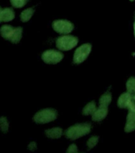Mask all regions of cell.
Returning a JSON list of instances; mask_svg holds the SVG:
<instances>
[{
  "label": "cell",
  "instance_id": "cell-1",
  "mask_svg": "<svg viewBox=\"0 0 135 153\" xmlns=\"http://www.w3.org/2000/svg\"><path fill=\"white\" fill-rule=\"evenodd\" d=\"M91 131V125L88 123L76 124L72 126L69 127L66 131H64V136L70 140H76L88 135Z\"/></svg>",
  "mask_w": 135,
  "mask_h": 153
},
{
  "label": "cell",
  "instance_id": "cell-22",
  "mask_svg": "<svg viewBox=\"0 0 135 153\" xmlns=\"http://www.w3.org/2000/svg\"><path fill=\"white\" fill-rule=\"evenodd\" d=\"M67 153H77L78 152V148L77 146L75 143H72L71 145H69V147L67 149Z\"/></svg>",
  "mask_w": 135,
  "mask_h": 153
},
{
  "label": "cell",
  "instance_id": "cell-24",
  "mask_svg": "<svg viewBox=\"0 0 135 153\" xmlns=\"http://www.w3.org/2000/svg\"><path fill=\"white\" fill-rule=\"evenodd\" d=\"M134 38H135V13H134Z\"/></svg>",
  "mask_w": 135,
  "mask_h": 153
},
{
  "label": "cell",
  "instance_id": "cell-18",
  "mask_svg": "<svg viewBox=\"0 0 135 153\" xmlns=\"http://www.w3.org/2000/svg\"><path fill=\"white\" fill-rule=\"evenodd\" d=\"M0 128L3 132H7L9 130V122L6 117H0Z\"/></svg>",
  "mask_w": 135,
  "mask_h": 153
},
{
  "label": "cell",
  "instance_id": "cell-17",
  "mask_svg": "<svg viewBox=\"0 0 135 153\" xmlns=\"http://www.w3.org/2000/svg\"><path fill=\"white\" fill-rule=\"evenodd\" d=\"M126 90L131 95L135 94V76H131L127 80L126 84Z\"/></svg>",
  "mask_w": 135,
  "mask_h": 153
},
{
  "label": "cell",
  "instance_id": "cell-16",
  "mask_svg": "<svg viewBox=\"0 0 135 153\" xmlns=\"http://www.w3.org/2000/svg\"><path fill=\"white\" fill-rule=\"evenodd\" d=\"M33 13H34V9L33 8H27V9L24 10L23 11L21 12V21L23 22H28L30 19L32 18Z\"/></svg>",
  "mask_w": 135,
  "mask_h": 153
},
{
  "label": "cell",
  "instance_id": "cell-7",
  "mask_svg": "<svg viewBox=\"0 0 135 153\" xmlns=\"http://www.w3.org/2000/svg\"><path fill=\"white\" fill-rule=\"evenodd\" d=\"M135 130V112L128 110V114L126 117V122L125 125V131L131 132Z\"/></svg>",
  "mask_w": 135,
  "mask_h": 153
},
{
  "label": "cell",
  "instance_id": "cell-21",
  "mask_svg": "<svg viewBox=\"0 0 135 153\" xmlns=\"http://www.w3.org/2000/svg\"><path fill=\"white\" fill-rule=\"evenodd\" d=\"M127 109L131 110V111L135 112V94L131 95L130 101H129V105H128Z\"/></svg>",
  "mask_w": 135,
  "mask_h": 153
},
{
  "label": "cell",
  "instance_id": "cell-25",
  "mask_svg": "<svg viewBox=\"0 0 135 153\" xmlns=\"http://www.w3.org/2000/svg\"><path fill=\"white\" fill-rule=\"evenodd\" d=\"M2 9L0 7V22H2Z\"/></svg>",
  "mask_w": 135,
  "mask_h": 153
},
{
  "label": "cell",
  "instance_id": "cell-26",
  "mask_svg": "<svg viewBox=\"0 0 135 153\" xmlns=\"http://www.w3.org/2000/svg\"><path fill=\"white\" fill-rule=\"evenodd\" d=\"M131 2H134V1H135V0H130Z\"/></svg>",
  "mask_w": 135,
  "mask_h": 153
},
{
  "label": "cell",
  "instance_id": "cell-19",
  "mask_svg": "<svg viewBox=\"0 0 135 153\" xmlns=\"http://www.w3.org/2000/svg\"><path fill=\"white\" fill-rule=\"evenodd\" d=\"M99 140H100V137L97 136H91V138L88 139V142H87V145L88 147V149H91L95 147L96 144L99 142Z\"/></svg>",
  "mask_w": 135,
  "mask_h": 153
},
{
  "label": "cell",
  "instance_id": "cell-4",
  "mask_svg": "<svg viewBox=\"0 0 135 153\" xmlns=\"http://www.w3.org/2000/svg\"><path fill=\"white\" fill-rule=\"evenodd\" d=\"M92 45L90 43H85L79 46L76 50L73 55V63L74 64H80L85 61L90 54L91 51Z\"/></svg>",
  "mask_w": 135,
  "mask_h": 153
},
{
  "label": "cell",
  "instance_id": "cell-10",
  "mask_svg": "<svg viewBox=\"0 0 135 153\" xmlns=\"http://www.w3.org/2000/svg\"><path fill=\"white\" fill-rule=\"evenodd\" d=\"M131 97V94L129 93L128 92L122 93L118 99V106H119V108H127Z\"/></svg>",
  "mask_w": 135,
  "mask_h": 153
},
{
  "label": "cell",
  "instance_id": "cell-13",
  "mask_svg": "<svg viewBox=\"0 0 135 153\" xmlns=\"http://www.w3.org/2000/svg\"><path fill=\"white\" fill-rule=\"evenodd\" d=\"M14 12L10 8H4L2 10V21L10 22L14 19Z\"/></svg>",
  "mask_w": 135,
  "mask_h": 153
},
{
  "label": "cell",
  "instance_id": "cell-5",
  "mask_svg": "<svg viewBox=\"0 0 135 153\" xmlns=\"http://www.w3.org/2000/svg\"><path fill=\"white\" fill-rule=\"evenodd\" d=\"M52 29L60 34H69L74 30V25L68 20H55L52 24Z\"/></svg>",
  "mask_w": 135,
  "mask_h": 153
},
{
  "label": "cell",
  "instance_id": "cell-2",
  "mask_svg": "<svg viewBox=\"0 0 135 153\" xmlns=\"http://www.w3.org/2000/svg\"><path fill=\"white\" fill-rule=\"evenodd\" d=\"M78 42V38H76L75 36L63 34L59 38H57L56 40V45L58 50L61 51H68L76 46Z\"/></svg>",
  "mask_w": 135,
  "mask_h": 153
},
{
  "label": "cell",
  "instance_id": "cell-9",
  "mask_svg": "<svg viewBox=\"0 0 135 153\" xmlns=\"http://www.w3.org/2000/svg\"><path fill=\"white\" fill-rule=\"evenodd\" d=\"M45 135L50 139H59L63 135V129L61 128H59V127L47 129L45 131Z\"/></svg>",
  "mask_w": 135,
  "mask_h": 153
},
{
  "label": "cell",
  "instance_id": "cell-11",
  "mask_svg": "<svg viewBox=\"0 0 135 153\" xmlns=\"http://www.w3.org/2000/svg\"><path fill=\"white\" fill-rule=\"evenodd\" d=\"M14 28L13 26H9V25H4L0 29V33H1L2 38H4L5 39H7V40H10V38H11L12 34L14 33Z\"/></svg>",
  "mask_w": 135,
  "mask_h": 153
},
{
  "label": "cell",
  "instance_id": "cell-12",
  "mask_svg": "<svg viewBox=\"0 0 135 153\" xmlns=\"http://www.w3.org/2000/svg\"><path fill=\"white\" fill-rule=\"evenodd\" d=\"M112 100V95L110 92L103 93L100 98V107L107 108L109 106Z\"/></svg>",
  "mask_w": 135,
  "mask_h": 153
},
{
  "label": "cell",
  "instance_id": "cell-8",
  "mask_svg": "<svg viewBox=\"0 0 135 153\" xmlns=\"http://www.w3.org/2000/svg\"><path fill=\"white\" fill-rule=\"evenodd\" d=\"M107 113H108V108L105 107H100L96 108V110L95 111V112L91 115V117H92V120L94 121H101L103 119L106 118V117L107 116Z\"/></svg>",
  "mask_w": 135,
  "mask_h": 153
},
{
  "label": "cell",
  "instance_id": "cell-3",
  "mask_svg": "<svg viewBox=\"0 0 135 153\" xmlns=\"http://www.w3.org/2000/svg\"><path fill=\"white\" fill-rule=\"evenodd\" d=\"M58 113L53 108H44L34 115L33 121L37 124H47L57 119Z\"/></svg>",
  "mask_w": 135,
  "mask_h": 153
},
{
  "label": "cell",
  "instance_id": "cell-23",
  "mask_svg": "<svg viewBox=\"0 0 135 153\" xmlns=\"http://www.w3.org/2000/svg\"><path fill=\"white\" fill-rule=\"evenodd\" d=\"M28 149L30 151H35L37 149V143L35 142H31L28 145Z\"/></svg>",
  "mask_w": 135,
  "mask_h": 153
},
{
  "label": "cell",
  "instance_id": "cell-15",
  "mask_svg": "<svg viewBox=\"0 0 135 153\" xmlns=\"http://www.w3.org/2000/svg\"><path fill=\"white\" fill-rule=\"evenodd\" d=\"M22 36V29L21 27H16L14 28V33L12 34L11 38H10V40L12 43H18L20 42Z\"/></svg>",
  "mask_w": 135,
  "mask_h": 153
},
{
  "label": "cell",
  "instance_id": "cell-20",
  "mask_svg": "<svg viewBox=\"0 0 135 153\" xmlns=\"http://www.w3.org/2000/svg\"><path fill=\"white\" fill-rule=\"evenodd\" d=\"M28 0H10V3L15 8H21L26 4Z\"/></svg>",
  "mask_w": 135,
  "mask_h": 153
},
{
  "label": "cell",
  "instance_id": "cell-14",
  "mask_svg": "<svg viewBox=\"0 0 135 153\" xmlns=\"http://www.w3.org/2000/svg\"><path fill=\"white\" fill-rule=\"evenodd\" d=\"M96 104L95 101H91V102L88 103L87 105L83 107L82 113L84 116H89V115H92L95 111L96 110Z\"/></svg>",
  "mask_w": 135,
  "mask_h": 153
},
{
  "label": "cell",
  "instance_id": "cell-6",
  "mask_svg": "<svg viewBox=\"0 0 135 153\" xmlns=\"http://www.w3.org/2000/svg\"><path fill=\"white\" fill-rule=\"evenodd\" d=\"M64 57V54L60 51L55 50H46L41 55L43 62L46 64L55 65L59 63Z\"/></svg>",
  "mask_w": 135,
  "mask_h": 153
}]
</instances>
